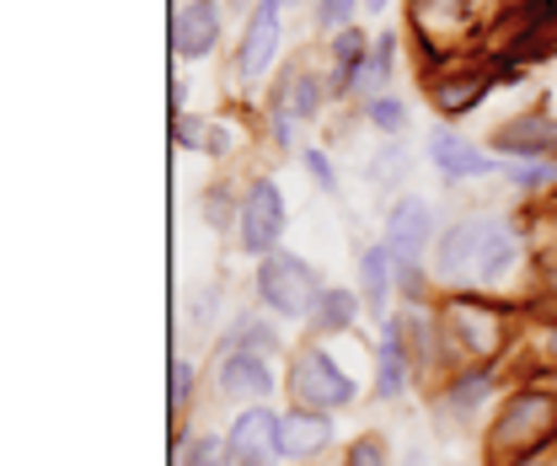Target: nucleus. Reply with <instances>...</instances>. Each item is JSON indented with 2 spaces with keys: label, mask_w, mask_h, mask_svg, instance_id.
I'll use <instances>...</instances> for the list:
<instances>
[{
  "label": "nucleus",
  "mask_w": 557,
  "mask_h": 466,
  "mask_svg": "<svg viewBox=\"0 0 557 466\" xmlns=\"http://www.w3.org/2000/svg\"><path fill=\"white\" fill-rule=\"evenodd\" d=\"M434 311H440L450 370H461V365H504L515 354V343H520V301L450 290V295L434 301Z\"/></svg>",
  "instance_id": "f257e3e1"
},
{
  "label": "nucleus",
  "mask_w": 557,
  "mask_h": 466,
  "mask_svg": "<svg viewBox=\"0 0 557 466\" xmlns=\"http://www.w3.org/2000/svg\"><path fill=\"white\" fill-rule=\"evenodd\" d=\"M483 466H509L525 456H553L557 451V387L553 381H515L493 418L483 424Z\"/></svg>",
  "instance_id": "f03ea898"
},
{
  "label": "nucleus",
  "mask_w": 557,
  "mask_h": 466,
  "mask_svg": "<svg viewBox=\"0 0 557 466\" xmlns=\"http://www.w3.org/2000/svg\"><path fill=\"white\" fill-rule=\"evenodd\" d=\"M284 397L289 407H311V413H344L359 402V381L348 376V365L317 338H300L284 354Z\"/></svg>",
  "instance_id": "7ed1b4c3"
},
{
  "label": "nucleus",
  "mask_w": 557,
  "mask_h": 466,
  "mask_svg": "<svg viewBox=\"0 0 557 466\" xmlns=\"http://www.w3.org/2000/svg\"><path fill=\"white\" fill-rule=\"evenodd\" d=\"M478 33H483L478 0H408V38H413L423 70L467 60Z\"/></svg>",
  "instance_id": "20e7f679"
},
{
  "label": "nucleus",
  "mask_w": 557,
  "mask_h": 466,
  "mask_svg": "<svg viewBox=\"0 0 557 466\" xmlns=\"http://www.w3.org/2000/svg\"><path fill=\"white\" fill-rule=\"evenodd\" d=\"M252 295H258V311H269L274 322H311V311H317V301L327 295V279H322V268L306 263L300 253H269L258 273H252Z\"/></svg>",
  "instance_id": "39448f33"
},
{
  "label": "nucleus",
  "mask_w": 557,
  "mask_h": 466,
  "mask_svg": "<svg viewBox=\"0 0 557 466\" xmlns=\"http://www.w3.org/2000/svg\"><path fill=\"white\" fill-rule=\"evenodd\" d=\"M284 231H289V204L269 172L247 177L242 183V214H236V253L263 263L269 253L284 247Z\"/></svg>",
  "instance_id": "423d86ee"
},
{
  "label": "nucleus",
  "mask_w": 557,
  "mask_h": 466,
  "mask_svg": "<svg viewBox=\"0 0 557 466\" xmlns=\"http://www.w3.org/2000/svg\"><path fill=\"white\" fill-rule=\"evenodd\" d=\"M284 0H258L242 22V38H236V54H231V86L252 91L269 81V70L278 65V49H284Z\"/></svg>",
  "instance_id": "0eeeda50"
},
{
  "label": "nucleus",
  "mask_w": 557,
  "mask_h": 466,
  "mask_svg": "<svg viewBox=\"0 0 557 466\" xmlns=\"http://www.w3.org/2000/svg\"><path fill=\"white\" fill-rule=\"evenodd\" d=\"M493 86H498V65H487L483 54H472V60H450V65H440V70H423L429 108H434L445 124L478 113Z\"/></svg>",
  "instance_id": "6e6552de"
},
{
  "label": "nucleus",
  "mask_w": 557,
  "mask_h": 466,
  "mask_svg": "<svg viewBox=\"0 0 557 466\" xmlns=\"http://www.w3.org/2000/svg\"><path fill=\"white\" fill-rule=\"evenodd\" d=\"M493 392H498V365H461L445 381H434L429 407H434L440 429H467V424H478L487 413Z\"/></svg>",
  "instance_id": "1a4fd4ad"
},
{
  "label": "nucleus",
  "mask_w": 557,
  "mask_h": 466,
  "mask_svg": "<svg viewBox=\"0 0 557 466\" xmlns=\"http://www.w3.org/2000/svg\"><path fill=\"white\" fill-rule=\"evenodd\" d=\"M429 167H434V177L445 183V188H461V183H483L493 172H504L498 167V156L487 150L483 139H472V134H461L456 124H434L429 134Z\"/></svg>",
  "instance_id": "9d476101"
},
{
  "label": "nucleus",
  "mask_w": 557,
  "mask_h": 466,
  "mask_svg": "<svg viewBox=\"0 0 557 466\" xmlns=\"http://www.w3.org/2000/svg\"><path fill=\"white\" fill-rule=\"evenodd\" d=\"M381 242L397 263H429L434 242H440V220H434V204L418 199V194H397L386 204V220H381Z\"/></svg>",
  "instance_id": "9b49d317"
},
{
  "label": "nucleus",
  "mask_w": 557,
  "mask_h": 466,
  "mask_svg": "<svg viewBox=\"0 0 557 466\" xmlns=\"http://www.w3.org/2000/svg\"><path fill=\"white\" fill-rule=\"evenodd\" d=\"M209 381H214V397L231 402V407H263L284 387V376L269 354H214Z\"/></svg>",
  "instance_id": "f8f14e48"
},
{
  "label": "nucleus",
  "mask_w": 557,
  "mask_h": 466,
  "mask_svg": "<svg viewBox=\"0 0 557 466\" xmlns=\"http://www.w3.org/2000/svg\"><path fill=\"white\" fill-rule=\"evenodd\" d=\"M327 102H333V86H327V65L317 70V65H311V54H295L289 65L278 70L274 97H269V108L289 113V119H300V124L322 119V108H327Z\"/></svg>",
  "instance_id": "ddd939ff"
},
{
  "label": "nucleus",
  "mask_w": 557,
  "mask_h": 466,
  "mask_svg": "<svg viewBox=\"0 0 557 466\" xmlns=\"http://www.w3.org/2000/svg\"><path fill=\"white\" fill-rule=\"evenodd\" d=\"M487 150L504 156V161H557V113L531 108V113L504 119L487 139Z\"/></svg>",
  "instance_id": "4468645a"
},
{
  "label": "nucleus",
  "mask_w": 557,
  "mask_h": 466,
  "mask_svg": "<svg viewBox=\"0 0 557 466\" xmlns=\"http://www.w3.org/2000/svg\"><path fill=\"white\" fill-rule=\"evenodd\" d=\"M225 38V5L220 0H177L172 11V54L183 65H199Z\"/></svg>",
  "instance_id": "2eb2a0df"
},
{
  "label": "nucleus",
  "mask_w": 557,
  "mask_h": 466,
  "mask_svg": "<svg viewBox=\"0 0 557 466\" xmlns=\"http://www.w3.org/2000/svg\"><path fill=\"white\" fill-rule=\"evenodd\" d=\"M338 413H311V407H278V462L306 466L338 445Z\"/></svg>",
  "instance_id": "dca6fc26"
},
{
  "label": "nucleus",
  "mask_w": 557,
  "mask_h": 466,
  "mask_svg": "<svg viewBox=\"0 0 557 466\" xmlns=\"http://www.w3.org/2000/svg\"><path fill=\"white\" fill-rule=\"evenodd\" d=\"M225 440H231L236 466H278V407L274 402H263V407H236Z\"/></svg>",
  "instance_id": "f3484780"
},
{
  "label": "nucleus",
  "mask_w": 557,
  "mask_h": 466,
  "mask_svg": "<svg viewBox=\"0 0 557 466\" xmlns=\"http://www.w3.org/2000/svg\"><path fill=\"white\" fill-rule=\"evenodd\" d=\"M370 359H375V370H370V397H375V402H408V392L418 387L413 354H408L397 338L381 328L375 348H370Z\"/></svg>",
  "instance_id": "a211bd4d"
},
{
  "label": "nucleus",
  "mask_w": 557,
  "mask_h": 466,
  "mask_svg": "<svg viewBox=\"0 0 557 466\" xmlns=\"http://www.w3.org/2000/svg\"><path fill=\"white\" fill-rule=\"evenodd\" d=\"M354 273H359V301H364V311H381V317H392V295H397V258L386 253V242H364L359 253H354Z\"/></svg>",
  "instance_id": "6ab92c4d"
},
{
  "label": "nucleus",
  "mask_w": 557,
  "mask_h": 466,
  "mask_svg": "<svg viewBox=\"0 0 557 466\" xmlns=\"http://www.w3.org/2000/svg\"><path fill=\"white\" fill-rule=\"evenodd\" d=\"M214 354H289L284 348V338H278V322L269 311H236L231 322H225V333L214 338Z\"/></svg>",
  "instance_id": "aec40b11"
},
{
  "label": "nucleus",
  "mask_w": 557,
  "mask_h": 466,
  "mask_svg": "<svg viewBox=\"0 0 557 466\" xmlns=\"http://www.w3.org/2000/svg\"><path fill=\"white\" fill-rule=\"evenodd\" d=\"M397 49H403V33H375V49L364 54V65L348 75V102H370V97L392 91V81H397Z\"/></svg>",
  "instance_id": "412c9836"
},
{
  "label": "nucleus",
  "mask_w": 557,
  "mask_h": 466,
  "mask_svg": "<svg viewBox=\"0 0 557 466\" xmlns=\"http://www.w3.org/2000/svg\"><path fill=\"white\" fill-rule=\"evenodd\" d=\"M172 139H177V150H199L209 161H225V156H236V124L231 119H199V113H177L172 119Z\"/></svg>",
  "instance_id": "4be33fe9"
},
{
  "label": "nucleus",
  "mask_w": 557,
  "mask_h": 466,
  "mask_svg": "<svg viewBox=\"0 0 557 466\" xmlns=\"http://www.w3.org/2000/svg\"><path fill=\"white\" fill-rule=\"evenodd\" d=\"M359 317H364V301H359V290L327 284V295L317 301V311H311V322H306V338H317V343H333V338L354 333V328H359Z\"/></svg>",
  "instance_id": "5701e85b"
},
{
  "label": "nucleus",
  "mask_w": 557,
  "mask_h": 466,
  "mask_svg": "<svg viewBox=\"0 0 557 466\" xmlns=\"http://www.w3.org/2000/svg\"><path fill=\"white\" fill-rule=\"evenodd\" d=\"M408 167H413V150H408V139H381V145L364 156L359 177H364V188H381V194H392V188H403V183H408Z\"/></svg>",
  "instance_id": "b1692460"
},
{
  "label": "nucleus",
  "mask_w": 557,
  "mask_h": 466,
  "mask_svg": "<svg viewBox=\"0 0 557 466\" xmlns=\"http://www.w3.org/2000/svg\"><path fill=\"white\" fill-rule=\"evenodd\" d=\"M359 119L381 134V139H408V102H403L397 91H381V97L359 102Z\"/></svg>",
  "instance_id": "393cba45"
},
{
  "label": "nucleus",
  "mask_w": 557,
  "mask_h": 466,
  "mask_svg": "<svg viewBox=\"0 0 557 466\" xmlns=\"http://www.w3.org/2000/svg\"><path fill=\"white\" fill-rule=\"evenodd\" d=\"M199 214H205L209 231H231V236H236V214H242V194H236V183L214 177L205 194H199Z\"/></svg>",
  "instance_id": "a878e982"
},
{
  "label": "nucleus",
  "mask_w": 557,
  "mask_h": 466,
  "mask_svg": "<svg viewBox=\"0 0 557 466\" xmlns=\"http://www.w3.org/2000/svg\"><path fill=\"white\" fill-rule=\"evenodd\" d=\"M498 177H504L520 199H547L557 188V161H509Z\"/></svg>",
  "instance_id": "bb28decb"
},
{
  "label": "nucleus",
  "mask_w": 557,
  "mask_h": 466,
  "mask_svg": "<svg viewBox=\"0 0 557 466\" xmlns=\"http://www.w3.org/2000/svg\"><path fill=\"white\" fill-rule=\"evenodd\" d=\"M177 466H236L231 456V440L225 434H183L177 429Z\"/></svg>",
  "instance_id": "cd10ccee"
},
{
  "label": "nucleus",
  "mask_w": 557,
  "mask_h": 466,
  "mask_svg": "<svg viewBox=\"0 0 557 466\" xmlns=\"http://www.w3.org/2000/svg\"><path fill=\"white\" fill-rule=\"evenodd\" d=\"M166 381H172V387H166V407H172V418H183V413H188V402H194V392H199V365L177 348V354H172Z\"/></svg>",
  "instance_id": "c85d7f7f"
},
{
  "label": "nucleus",
  "mask_w": 557,
  "mask_h": 466,
  "mask_svg": "<svg viewBox=\"0 0 557 466\" xmlns=\"http://www.w3.org/2000/svg\"><path fill=\"white\" fill-rule=\"evenodd\" d=\"M344 466H397V456H392V440H386L381 429L354 434V440L344 445Z\"/></svg>",
  "instance_id": "c756f323"
},
{
  "label": "nucleus",
  "mask_w": 557,
  "mask_h": 466,
  "mask_svg": "<svg viewBox=\"0 0 557 466\" xmlns=\"http://www.w3.org/2000/svg\"><path fill=\"white\" fill-rule=\"evenodd\" d=\"M359 11H364V0H311V27H317L322 38H333V33L354 27Z\"/></svg>",
  "instance_id": "7c9ffc66"
},
{
  "label": "nucleus",
  "mask_w": 557,
  "mask_h": 466,
  "mask_svg": "<svg viewBox=\"0 0 557 466\" xmlns=\"http://www.w3.org/2000/svg\"><path fill=\"white\" fill-rule=\"evenodd\" d=\"M300 167H306V177H311L327 199H338L344 183H338V167H333V156H327L322 145H300Z\"/></svg>",
  "instance_id": "2f4dec72"
},
{
  "label": "nucleus",
  "mask_w": 557,
  "mask_h": 466,
  "mask_svg": "<svg viewBox=\"0 0 557 466\" xmlns=\"http://www.w3.org/2000/svg\"><path fill=\"white\" fill-rule=\"evenodd\" d=\"M295 134H300V119H289V113H278V108H269V113H263V139L274 145L278 156H289V150L300 156V145H295Z\"/></svg>",
  "instance_id": "473e14b6"
},
{
  "label": "nucleus",
  "mask_w": 557,
  "mask_h": 466,
  "mask_svg": "<svg viewBox=\"0 0 557 466\" xmlns=\"http://www.w3.org/2000/svg\"><path fill=\"white\" fill-rule=\"evenodd\" d=\"M542 348H547V370H557V317L547 322V333H542Z\"/></svg>",
  "instance_id": "72a5a7b5"
},
{
  "label": "nucleus",
  "mask_w": 557,
  "mask_h": 466,
  "mask_svg": "<svg viewBox=\"0 0 557 466\" xmlns=\"http://www.w3.org/2000/svg\"><path fill=\"white\" fill-rule=\"evenodd\" d=\"M509 466H557V456H525V462H509Z\"/></svg>",
  "instance_id": "f704fd0d"
},
{
  "label": "nucleus",
  "mask_w": 557,
  "mask_h": 466,
  "mask_svg": "<svg viewBox=\"0 0 557 466\" xmlns=\"http://www.w3.org/2000/svg\"><path fill=\"white\" fill-rule=\"evenodd\" d=\"M364 11H370V16H381V11H392V0H364Z\"/></svg>",
  "instance_id": "c9c22d12"
},
{
  "label": "nucleus",
  "mask_w": 557,
  "mask_h": 466,
  "mask_svg": "<svg viewBox=\"0 0 557 466\" xmlns=\"http://www.w3.org/2000/svg\"><path fill=\"white\" fill-rule=\"evenodd\" d=\"M220 5H231V11H252L258 0H220Z\"/></svg>",
  "instance_id": "e433bc0d"
},
{
  "label": "nucleus",
  "mask_w": 557,
  "mask_h": 466,
  "mask_svg": "<svg viewBox=\"0 0 557 466\" xmlns=\"http://www.w3.org/2000/svg\"><path fill=\"white\" fill-rule=\"evenodd\" d=\"M284 5H295V0H284Z\"/></svg>",
  "instance_id": "4c0bfd02"
}]
</instances>
